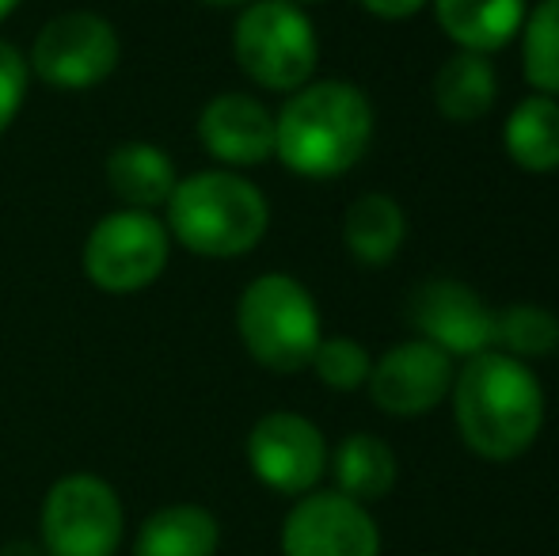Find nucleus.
Segmentation results:
<instances>
[{"label": "nucleus", "mask_w": 559, "mask_h": 556, "mask_svg": "<svg viewBox=\"0 0 559 556\" xmlns=\"http://www.w3.org/2000/svg\"><path fill=\"white\" fill-rule=\"evenodd\" d=\"M453 412L472 453L487 461H514L545 427V389L522 358L491 347L464 358L453 378Z\"/></svg>", "instance_id": "obj_1"}, {"label": "nucleus", "mask_w": 559, "mask_h": 556, "mask_svg": "<svg viewBox=\"0 0 559 556\" xmlns=\"http://www.w3.org/2000/svg\"><path fill=\"white\" fill-rule=\"evenodd\" d=\"M373 107L350 81H309L274 115V156L301 179H335L366 156Z\"/></svg>", "instance_id": "obj_2"}, {"label": "nucleus", "mask_w": 559, "mask_h": 556, "mask_svg": "<svg viewBox=\"0 0 559 556\" xmlns=\"http://www.w3.org/2000/svg\"><path fill=\"white\" fill-rule=\"evenodd\" d=\"M164 214L168 237L202 260H236L255 252L271 229L266 194L228 168H206L179 179Z\"/></svg>", "instance_id": "obj_3"}, {"label": "nucleus", "mask_w": 559, "mask_h": 556, "mask_svg": "<svg viewBox=\"0 0 559 556\" xmlns=\"http://www.w3.org/2000/svg\"><path fill=\"white\" fill-rule=\"evenodd\" d=\"M236 332L251 358L271 374H301L312 366L324 324L317 297L294 275H259L236 301Z\"/></svg>", "instance_id": "obj_4"}, {"label": "nucleus", "mask_w": 559, "mask_h": 556, "mask_svg": "<svg viewBox=\"0 0 559 556\" xmlns=\"http://www.w3.org/2000/svg\"><path fill=\"white\" fill-rule=\"evenodd\" d=\"M233 54L251 84L271 92H297L312 81L320 38L294 0H251L233 27Z\"/></svg>", "instance_id": "obj_5"}, {"label": "nucleus", "mask_w": 559, "mask_h": 556, "mask_svg": "<svg viewBox=\"0 0 559 556\" xmlns=\"http://www.w3.org/2000/svg\"><path fill=\"white\" fill-rule=\"evenodd\" d=\"M171 256L168 225L145 210H111L84 240V279L104 294H138L164 275Z\"/></svg>", "instance_id": "obj_6"}, {"label": "nucleus", "mask_w": 559, "mask_h": 556, "mask_svg": "<svg viewBox=\"0 0 559 556\" xmlns=\"http://www.w3.org/2000/svg\"><path fill=\"white\" fill-rule=\"evenodd\" d=\"M122 38L99 12H61L43 23L27 54V69L53 92L99 88L118 69Z\"/></svg>", "instance_id": "obj_7"}, {"label": "nucleus", "mask_w": 559, "mask_h": 556, "mask_svg": "<svg viewBox=\"0 0 559 556\" xmlns=\"http://www.w3.org/2000/svg\"><path fill=\"white\" fill-rule=\"evenodd\" d=\"M46 556H115L126 537L122 499L104 476L69 473L43 499Z\"/></svg>", "instance_id": "obj_8"}, {"label": "nucleus", "mask_w": 559, "mask_h": 556, "mask_svg": "<svg viewBox=\"0 0 559 556\" xmlns=\"http://www.w3.org/2000/svg\"><path fill=\"white\" fill-rule=\"evenodd\" d=\"M248 465L259 484L282 496H309L328 469V442L312 419L297 412H266L248 430Z\"/></svg>", "instance_id": "obj_9"}, {"label": "nucleus", "mask_w": 559, "mask_h": 556, "mask_svg": "<svg viewBox=\"0 0 559 556\" xmlns=\"http://www.w3.org/2000/svg\"><path fill=\"white\" fill-rule=\"evenodd\" d=\"M282 556H381V534L343 492H309L282 522Z\"/></svg>", "instance_id": "obj_10"}, {"label": "nucleus", "mask_w": 559, "mask_h": 556, "mask_svg": "<svg viewBox=\"0 0 559 556\" xmlns=\"http://www.w3.org/2000/svg\"><path fill=\"white\" fill-rule=\"evenodd\" d=\"M407 320L449 358H472L495 347V312L476 289L456 279H430L415 286L407 297Z\"/></svg>", "instance_id": "obj_11"}, {"label": "nucleus", "mask_w": 559, "mask_h": 556, "mask_svg": "<svg viewBox=\"0 0 559 556\" xmlns=\"http://www.w3.org/2000/svg\"><path fill=\"white\" fill-rule=\"evenodd\" d=\"M366 386L389 416H423L453 389V358L427 340H407L377 358Z\"/></svg>", "instance_id": "obj_12"}, {"label": "nucleus", "mask_w": 559, "mask_h": 556, "mask_svg": "<svg viewBox=\"0 0 559 556\" xmlns=\"http://www.w3.org/2000/svg\"><path fill=\"white\" fill-rule=\"evenodd\" d=\"M199 141L217 164L255 168L274 156V115L248 92H222L199 115Z\"/></svg>", "instance_id": "obj_13"}, {"label": "nucleus", "mask_w": 559, "mask_h": 556, "mask_svg": "<svg viewBox=\"0 0 559 556\" xmlns=\"http://www.w3.org/2000/svg\"><path fill=\"white\" fill-rule=\"evenodd\" d=\"M104 171L115 199L126 210H145V214H153L156 206H168L179 184L176 161L156 141H118Z\"/></svg>", "instance_id": "obj_14"}, {"label": "nucleus", "mask_w": 559, "mask_h": 556, "mask_svg": "<svg viewBox=\"0 0 559 556\" xmlns=\"http://www.w3.org/2000/svg\"><path fill=\"white\" fill-rule=\"evenodd\" d=\"M438 27L468 54H495L525 27V0H435Z\"/></svg>", "instance_id": "obj_15"}, {"label": "nucleus", "mask_w": 559, "mask_h": 556, "mask_svg": "<svg viewBox=\"0 0 559 556\" xmlns=\"http://www.w3.org/2000/svg\"><path fill=\"white\" fill-rule=\"evenodd\" d=\"M222 527L199 504H171L153 511L133 537V556H217Z\"/></svg>", "instance_id": "obj_16"}, {"label": "nucleus", "mask_w": 559, "mask_h": 556, "mask_svg": "<svg viewBox=\"0 0 559 556\" xmlns=\"http://www.w3.org/2000/svg\"><path fill=\"white\" fill-rule=\"evenodd\" d=\"M499 76L487 54L456 50L435 76V107L449 122H476L495 107Z\"/></svg>", "instance_id": "obj_17"}, {"label": "nucleus", "mask_w": 559, "mask_h": 556, "mask_svg": "<svg viewBox=\"0 0 559 556\" xmlns=\"http://www.w3.org/2000/svg\"><path fill=\"white\" fill-rule=\"evenodd\" d=\"M507 156L525 171H556L559 168V104L545 92L525 96L510 111L502 127Z\"/></svg>", "instance_id": "obj_18"}, {"label": "nucleus", "mask_w": 559, "mask_h": 556, "mask_svg": "<svg viewBox=\"0 0 559 556\" xmlns=\"http://www.w3.org/2000/svg\"><path fill=\"white\" fill-rule=\"evenodd\" d=\"M407 237V217L400 210L396 199L389 194H361L350 202L343 217V240L350 248V256H358L361 263L377 268V263H389L400 252Z\"/></svg>", "instance_id": "obj_19"}, {"label": "nucleus", "mask_w": 559, "mask_h": 556, "mask_svg": "<svg viewBox=\"0 0 559 556\" xmlns=\"http://www.w3.org/2000/svg\"><path fill=\"white\" fill-rule=\"evenodd\" d=\"M332 473L338 492L366 507L392 492V484H396V453L377 435H350L335 450Z\"/></svg>", "instance_id": "obj_20"}, {"label": "nucleus", "mask_w": 559, "mask_h": 556, "mask_svg": "<svg viewBox=\"0 0 559 556\" xmlns=\"http://www.w3.org/2000/svg\"><path fill=\"white\" fill-rule=\"evenodd\" d=\"M559 347V317L540 305H507L495 312V351L510 358H540Z\"/></svg>", "instance_id": "obj_21"}, {"label": "nucleus", "mask_w": 559, "mask_h": 556, "mask_svg": "<svg viewBox=\"0 0 559 556\" xmlns=\"http://www.w3.org/2000/svg\"><path fill=\"white\" fill-rule=\"evenodd\" d=\"M525 81L545 96H559V0H540L522 27Z\"/></svg>", "instance_id": "obj_22"}, {"label": "nucleus", "mask_w": 559, "mask_h": 556, "mask_svg": "<svg viewBox=\"0 0 559 556\" xmlns=\"http://www.w3.org/2000/svg\"><path fill=\"white\" fill-rule=\"evenodd\" d=\"M312 370L324 381L328 389L338 393H350V389L366 386L369 370H373V358L361 343L346 340V335H332V340H320L317 355H312Z\"/></svg>", "instance_id": "obj_23"}, {"label": "nucleus", "mask_w": 559, "mask_h": 556, "mask_svg": "<svg viewBox=\"0 0 559 556\" xmlns=\"http://www.w3.org/2000/svg\"><path fill=\"white\" fill-rule=\"evenodd\" d=\"M27 84H31L27 54H20V46L0 38V138L20 119L23 104H27Z\"/></svg>", "instance_id": "obj_24"}, {"label": "nucleus", "mask_w": 559, "mask_h": 556, "mask_svg": "<svg viewBox=\"0 0 559 556\" xmlns=\"http://www.w3.org/2000/svg\"><path fill=\"white\" fill-rule=\"evenodd\" d=\"M358 4L377 20H407V15L423 12L430 0H358Z\"/></svg>", "instance_id": "obj_25"}, {"label": "nucleus", "mask_w": 559, "mask_h": 556, "mask_svg": "<svg viewBox=\"0 0 559 556\" xmlns=\"http://www.w3.org/2000/svg\"><path fill=\"white\" fill-rule=\"evenodd\" d=\"M0 556H38L35 545H27V542H12V545H4L0 549Z\"/></svg>", "instance_id": "obj_26"}, {"label": "nucleus", "mask_w": 559, "mask_h": 556, "mask_svg": "<svg viewBox=\"0 0 559 556\" xmlns=\"http://www.w3.org/2000/svg\"><path fill=\"white\" fill-rule=\"evenodd\" d=\"M199 4H206V8H243V4H251V0H199Z\"/></svg>", "instance_id": "obj_27"}, {"label": "nucleus", "mask_w": 559, "mask_h": 556, "mask_svg": "<svg viewBox=\"0 0 559 556\" xmlns=\"http://www.w3.org/2000/svg\"><path fill=\"white\" fill-rule=\"evenodd\" d=\"M20 4H23V0H0V23H4L8 15H12V12H15V8H20Z\"/></svg>", "instance_id": "obj_28"}, {"label": "nucleus", "mask_w": 559, "mask_h": 556, "mask_svg": "<svg viewBox=\"0 0 559 556\" xmlns=\"http://www.w3.org/2000/svg\"><path fill=\"white\" fill-rule=\"evenodd\" d=\"M294 4H317V0H294Z\"/></svg>", "instance_id": "obj_29"}]
</instances>
